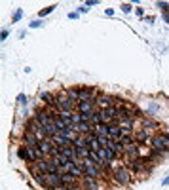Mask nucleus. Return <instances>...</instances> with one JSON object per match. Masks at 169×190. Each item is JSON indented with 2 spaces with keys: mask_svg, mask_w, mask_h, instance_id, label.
I'll return each instance as SVG.
<instances>
[{
  "mask_svg": "<svg viewBox=\"0 0 169 190\" xmlns=\"http://www.w3.org/2000/svg\"><path fill=\"white\" fill-rule=\"evenodd\" d=\"M133 139H135V143L137 144H144L148 139H150V133H148V129H137V131L133 133Z\"/></svg>",
  "mask_w": 169,
  "mask_h": 190,
  "instance_id": "obj_7",
  "label": "nucleus"
},
{
  "mask_svg": "<svg viewBox=\"0 0 169 190\" xmlns=\"http://www.w3.org/2000/svg\"><path fill=\"white\" fill-rule=\"evenodd\" d=\"M120 143H122L124 148H126V147H129V144H133L135 139H133V135H124V137H120Z\"/></svg>",
  "mask_w": 169,
  "mask_h": 190,
  "instance_id": "obj_22",
  "label": "nucleus"
},
{
  "mask_svg": "<svg viewBox=\"0 0 169 190\" xmlns=\"http://www.w3.org/2000/svg\"><path fill=\"white\" fill-rule=\"evenodd\" d=\"M82 184L86 190H99V183L97 179H91V177H84L82 179Z\"/></svg>",
  "mask_w": 169,
  "mask_h": 190,
  "instance_id": "obj_13",
  "label": "nucleus"
},
{
  "mask_svg": "<svg viewBox=\"0 0 169 190\" xmlns=\"http://www.w3.org/2000/svg\"><path fill=\"white\" fill-rule=\"evenodd\" d=\"M17 99H19V103H25V105H27V97H25V95H23V93H21V95H19V97H17Z\"/></svg>",
  "mask_w": 169,
  "mask_h": 190,
  "instance_id": "obj_30",
  "label": "nucleus"
},
{
  "mask_svg": "<svg viewBox=\"0 0 169 190\" xmlns=\"http://www.w3.org/2000/svg\"><path fill=\"white\" fill-rule=\"evenodd\" d=\"M116 124H118L120 127H133V118H131V116H120Z\"/></svg>",
  "mask_w": 169,
  "mask_h": 190,
  "instance_id": "obj_18",
  "label": "nucleus"
},
{
  "mask_svg": "<svg viewBox=\"0 0 169 190\" xmlns=\"http://www.w3.org/2000/svg\"><path fill=\"white\" fill-rule=\"evenodd\" d=\"M25 147H29V148H38L40 147V139L34 135V133H29V131H25Z\"/></svg>",
  "mask_w": 169,
  "mask_h": 190,
  "instance_id": "obj_9",
  "label": "nucleus"
},
{
  "mask_svg": "<svg viewBox=\"0 0 169 190\" xmlns=\"http://www.w3.org/2000/svg\"><path fill=\"white\" fill-rule=\"evenodd\" d=\"M122 10L126 11V14H129V11H131V6H129V4H124V6H122Z\"/></svg>",
  "mask_w": 169,
  "mask_h": 190,
  "instance_id": "obj_28",
  "label": "nucleus"
},
{
  "mask_svg": "<svg viewBox=\"0 0 169 190\" xmlns=\"http://www.w3.org/2000/svg\"><path fill=\"white\" fill-rule=\"evenodd\" d=\"M55 8H57V6H48V8H44V10H42V11H40V17H44V15H48V14H51V11H53V10H55Z\"/></svg>",
  "mask_w": 169,
  "mask_h": 190,
  "instance_id": "obj_26",
  "label": "nucleus"
},
{
  "mask_svg": "<svg viewBox=\"0 0 169 190\" xmlns=\"http://www.w3.org/2000/svg\"><path fill=\"white\" fill-rule=\"evenodd\" d=\"M87 10H89V8H87L86 4H84V6H80V8H78V11H80V14H84V11H87Z\"/></svg>",
  "mask_w": 169,
  "mask_h": 190,
  "instance_id": "obj_29",
  "label": "nucleus"
},
{
  "mask_svg": "<svg viewBox=\"0 0 169 190\" xmlns=\"http://www.w3.org/2000/svg\"><path fill=\"white\" fill-rule=\"evenodd\" d=\"M53 147L55 144L51 143V137H48V139H44V141H40V150H42V154L44 156H50L51 154V150H53Z\"/></svg>",
  "mask_w": 169,
  "mask_h": 190,
  "instance_id": "obj_10",
  "label": "nucleus"
},
{
  "mask_svg": "<svg viewBox=\"0 0 169 190\" xmlns=\"http://www.w3.org/2000/svg\"><path fill=\"white\" fill-rule=\"evenodd\" d=\"M93 135L95 137H108V126L107 124H99L93 127Z\"/></svg>",
  "mask_w": 169,
  "mask_h": 190,
  "instance_id": "obj_17",
  "label": "nucleus"
},
{
  "mask_svg": "<svg viewBox=\"0 0 169 190\" xmlns=\"http://www.w3.org/2000/svg\"><path fill=\"white\" fill-rule=\"evenodd\" d=\"M61 154L63 156H67L70 162H74L76 158H78V152H76V147H65V148H61Z\"/></svg>",
  "mask_w": 169,
  "mask_h": 190,
  "instance_id": "obj_14",
  "label": "nucleus"
},
{
  "mask_svg": "<svg viewBox=\"0 0 169 190\" xmlns=\"http://www.w3.org/2000/svg\"><path fill=\"white\" fill-rule=\"evenodd\" d=\"M141 124H143V129H156V127H158V122H154V120H152V118H148V116H146V118L143 116Z\"/></svg>",
  "mask_w": 169,
  "mask_h": 190,
  "instance_id": "obj_19",
  "label": "nucleus"
},
{
  "mask_svg": "<svg viewBox=\"0 0 169 190\" xmlns=\"http://www.w3.org/2000/svg\"><path fill=\"white\" fill-rule=\"evenodd\" d=\"M40 99H42L44 103L48 105V107H51V105H55V101H57V97H53L51 93H42V95H40Z\"/></svg>",
  "mask_w": 169,
  "mask_h": 190,
  "instance_id": "obj_20",
  "label": "nucleus"
},
{
  "mask_svg": "<svg viewBox=\"0 0 169 190\" xmlns=\"http://www.w3.org/2000/svg\"><path fill=\"white\" fill-rule=\"evenodd\" d=\"M116 97H110V95H103L97 99V105H99V110L101 108H110V107H116Z\"/></svg>",
  "mask_w": 169,
  "mask_h": 190,
  "instance_id": "obj_5",
  "label": "nucleus"
},
{
  "mask_svg": "<svg viewBox=\"0 0 169 190\" xmlns=\"http://www.w3.org/2000/svg\"><path fill=\"white\" fill-rule=\"evenodd\" d=\"M21 15H23V10H17V11H15V14H13V23L19 21V19H21Z\"/></svg>",
  "mask_w": 169,
  "mask_h": 190,
  "instance_id": "obj_27",
  "label": "nucleus"
},
{
  "mask_svg": "<svg viewBox=\"0 0 169 190\" xmlns=\"http://www.w3.org/2000/svg\"><path fill=\"white\" fill-rule=\"evenodd\" d=\"M80 114H91V112H97L95 110V103H78L76 105Z\"/></svg>",
  "mask_w": 169,
  "mask_h": 190,
  "instance_id": "obj_12",
  "label": "nucleus"
},
{
  "mask_svg": "<svg viewBox=\"0 0 169 190\" xmlns=\"http://www.w3.org/2000/svg\"><path fill=\"white\" fill-rule=\"evenodd\" d=\"M34 118L38 120V122L42 124L44 127H46V126H50V124H53V118H51V116L46 112V108H44V110H38V112L34 114Z\"/></svg>",
  "mask_w": 169,
  "mask_h": 190,
  "instance_id": "obj_8",
  "label": "nucleus"
},
{
  "mask_svg": "<svg viewBox=\"0 0 169 190\" xmlns=\"http://www.w3.org/2000/svg\"><path fill=\"white\" fill-rule=\"evenodd\" d=\"M162 184H163V186H167V184H169V175H167V177H165V179H163V181H162Z\"/></svg>",
  "mask_w": 169,
  "mask_h": 190,
  "instance_id": "obj_35",
  "label": "nucleus"
},
{
  "mask_svg": "<svg viewBox=\"0 0 169 190\" xmlns=\"http://www.w3.org/2000/svg\"><path fill=\"white\" fill-rule=\"evenodd\" d=\"M82 169H84V175H86V177H91V179H99V177L103 175V169L99 167L97 164H93L91 160H84Z\"/></svg>",
  "mask_w": 169,
  "mask_h": 190,
  "instance_id": "obj_1",
  "label": "nucleus"
},
{
  "mask_svg": "<svg viewBox=\"0 0 169 190\" xmlns=\"http://www.w3.org/2000/svg\"><path fill=\"white\" fill-rule=\"evenodd\" d=\"M61 181L65 186H72V184H78V179H76L74 175H70V173H61Z\"/></svg>",
  "mask_w": 169,
  "mask_h": 190,
  "instance_id": "obj_16",
  "label": "nucleus"
},
{
  "mask_svg": "<svg viewBox=\"0 0 169 190\" xmlns=\"http://www.w3.org/2000/svg\"><path fill=\"white\" fill-rule=\"evenodd\" d=\"M74 147H76V148H84V147H87V139H86V135H78V139L74 141Z\"/></svg>",
  "mask_w": 169,
  "mask_h": 190,
  "instance_id": "obj_21",
  "label": "nucleus"
},
{
  "mask_svg": "<svg viewBox=\"0 0 169 190\" xmlns=\"http://www.w3.org/2000/svg\"><path fill=\"white\" fill-rule=\"evenodd\" d=\"M55 105H57V108H59V110H70V112H72V110L76 108V103H74V101H72L70 97H68V95L65 93V91H63V93L57 97Z\"/></svg>",
  "mask_w": 169,
  "mask_h": 190,
  "instance_id": "obj_3",
  "label": "nucleus"
},
{
  "mask_svg": "<svg viewBox=\"0 0 169 190\" xmlns=\"http://www.w3.org/2000/svg\"><path fill=\"white\" fill-rule=\"evenodd\" d=\"M120 137H122V127H120L118 124L108 126V139L110 141H120Z\"/></svg>",
  "mask_w": 169,
  "mask_h": 190,
  "instance_id": "obj_11",
  "label": "nucleus"
},
{
  "mask_svg": "<svg viewBox=\"0 0 169 190\" xmlns=\"http://www.w3.org/2000/svg\"><path fill=\"white\" fill-rule=\"evenodd\" d=\"M65 93H67L68 97H70V99H72V101H74V103H76V105H78V95H80V90H67V91H65Z\"/></svg>",
  "mask_w": 169,
  "mask_h": 190,
  "instance_id": "obj_24",
  "label": "nucleus"
},
{
  "mask_svg": "<svg viewBox=\"0 0 169 190\" xmlns=\"http://www.w3.org/2000/svg\"><path fill=\"white\" fill-rule=\"evenodd\" d=\"M82 114L80 112H72V126H78V124H82Z\"/></svg>",
  "mask_w": 169,
  "mask_h": 190,
  "instance_id": "obj_25",
  "label": "nucleus"
},
{
  "mask_svg": "<svg viewBox=\"0 0 169 190\" xmlns=\"http://www.w3.org/2000/svg\"><path fill=\"white\" fill-rule=\"evenodd\" d=\"M50 190H68L65 184H63V186H57V188H50Z\"/></svg>",
  "mask_w": 169,
  "mask_h": 190,
  "instance_id": "obj_36",
  "label": "nucleus"
},
{
  "mask_svg": "<svg viewBox=\"0 0 169 190\" xmlns=\"http://www.w3.org/2000/svg\"><path fill=\"white\" fill-rule=\"evenodd\" d=\"M95 4H99L97 0H89V2H86V6H95Z\"/></svg>",
  "mask_w": 169,
  "mask_h": 190,
  "instance_id": "obj_33",
  "label": "nucleus"
},
{
  "mask_svg": "<svg viewBox=\"0 0 169 190\" xmlns=\"http://www.w3.org/2000/svg\"><path fill=\"white\" fill-rule=\"evenodd\" d=\"M158 6H160V8H162V10H165V11L169 10V6H167V4H162V2H160V4H158Z\"/></svg>",
  "mask_w": 169,
  "mask_h": 190,
  "instance_id": "obj_34",
  "label": "nucleus"
},
{
  "mask_svg": "<svg viewBox=\"0 0 169 190\" xmlns=\"http://www.w3.org/2000/svg\"><path fill=\"white\" fill-rule=\"evenodd\" d=\"M114 179H116V183L118 184H129V181H131V169L129 167H116L114 169Z\"/></svg>",
  "mask_w": 169,
  "mask_h": 190,
  "instance_id": "obj_2",
  "label": "nucleus"
},
{
  "mask_svg": "<svg viewBox=\"0 0 169 190\" xmlns=\"http://www.w3.org/2000/svg\"><path fill=\"white\" fill-rule=\"evenodd\" d=\"M55 162H57V165H59V169H61L63 167V165H67L68 164V162H70V160H68L67 158V156H63V154H59V156H55V158H53Z\"/></svg>",
  "mask_w": 169,
  "mask_h": 190,
  "instance_id": "obj_23",
  "label": "nucleus"
},
{
  "mask_svg": "<svg viewBox=\"0 0 169 190\" xmlns=\"http://www.w3.org/2000/svg\"><path fill=\"white\" fill-rule=\"evenodd\" d=\"M40 25H42L40 21H33V23H31V27H33V29H36V27H40Z\"/></svg>",
  "mask_w": 169,
  "mask_h": 190,
  "instance_id": "obj_32",
  "label": "nucleus"
},
{
  "mask_svg": "<svg viewBox=\"0 0 169 190\" xmlns=\"http://www.w3.org/2000/svg\"><path fill=\"white\" fill-rule=\"evenodd\" d=\"M17 156H19V160H23V162H29V164H34V160H33V154H31V148H29V147H25V144H21V147L17 148Z\"/></svg>",
  "mask_w": 169,
  "mask_h": 190,
  "instance_id": "obj_6",
  "label": "nucleus"
},
{
  "mask_svg": "<svg viewBox=\"0 0 169 190\" xmlns=\"http://www.w3.org/2000/svg\"><path fill=\"white\" fill-rule=\"evenodd\" d=\"M63 186V181H61V173H46V188H57Z\"/></svg>",
  "mask_w": 169,
  "mask_h": 190,
  "instance_id": "obj_4",
  "label": "nucleus"
},
{
  "mask_svg": "<svg viewBox=\"0 0 169 190\" xmlns=\"http://www.w3.org/2000/svg\"><path fill=\"white\" fill-rule=\"evenodd\" d=\"M8 34H10V32H8L6 29H4V31H2V34H0V36H2V38H0V40H6V38H8Z\"/></svg>",
  "mask_w": 169,
  "mask_h": 190,
  "instance_id": "obj_31",
  "label": "nucleus"
},
{
  "mask_svg": "<svg viewBox=\"0 0 169 190\" xmlns=\"http://www.w3.org/2000/svg\"><path fill=\"white\" fill-rule=\"evenodd\" d=\"M59 135H63V137H65L67 141H70L72 144H74V141H76V139H78V133H76V131H74V129H72V127H67V129H63V131L59 133Z\"/></svg>",
  "mask_w": 169,
  "mask_h": 190,
  "instance_id": "obj_15",
  "label": "nucleus"
}]
</instances>
